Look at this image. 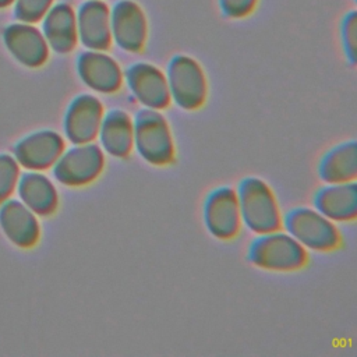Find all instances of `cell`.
Here are the masks:
<instances>
[{
    "mask_svg": "<svg viewBox=\"0 0 357 357\" xmlns=\"http://www.w3.org/2000/svg\"><path fill=\"white\" fill-rule=\"evenodd\" d=\"M241 225L254 234L279 230L282 213L272 188L259 177H243L236 188Z\"/></svg>",
    "mask_w": 357,
    "mask_h": 357,
    "instance_id": "1",
    "label": "cell"
},
{
    "mask_svg": "<svg viewBox=\"0 0 357 357\" xmlns=\"http://www.w3.org/2000/svg\"><path fill=\"white\" fill-rule=\"evenodd\" d=\"M245 258L261 269L291 272L305 266L308 252L287 231L279 229L257 234L248 244Z\"/></svg>",
    "mask_w": 357,
    "mask_h": 357,
    "instance_id": "2",
    "label": "cell"
},
{
    "mask_svg": "<svg viewBox=\"0 0 357 357\" xmlns=\"http://www.w3.org/2000/svg\"><path fill=\"white\" fill-rule=\"evenodd\" d=\"M134 148L146 163L162 167L176 158L172 130L166 117L155 109H139L132 119Z\"/></svg>",
    "mask_w": 357,
    "mask_h": 357,
    "instance_id": "3",
    "label": "cell"
},
{
    "mask_svg": "<svg viewBox=\"0 0 357 357\" xmlns=\"http://www.w3.org/2000/svg\"><path fill=\"white\" fill-rule=\"evenodd\" d=\"M282 226L305 250L332 251L340 245V233L335 222L314 208L296 206L282 216Z\"/></svg>",
    "mask_w": 357,
    "mask_h": 357,
    "instance_id": "4",
    "label": "cell"
},
{
    "mask_svg": "<svg viewBox=\"0 0 357 357\" xmlns=\"http://www.w3.org/2000/svg\"><path fill=\"white\" fill-rule=\"evenodd\" d=\"M170 100L180 109L192 112L204 106L208 84L199 63L187 54H174L166 66Z\"/></svg>",
    "mask_w": 357,
    "mask_h": 357,
    "instance_id": "5",
    "label": "cell"
},
{
    "mask_svg": "<svg viewBox=\"0 0 357 357\" xmlns=\"http://www.w3.org/2000/svg\"><path fill=\"white\" fill-rule=\"evenodd\" d=\"M54 178L68 187H82L93 183L105 169V152L92 142L73 144L54 162Z\"/></svg>",
    "mask_w": 357,
    "mask_h": 357,
    "instance_id": "6",
    "label": "cell"
},
{
    "mask_svg": "<svg viewBox=\"0 0 357 357\" xmlns=\"http://www.w3.org/2000/svg\"><path fill=\"white\" fill-rule=\"evenodd\" d=\"M202 219L212 237L219 240L236 237L241 227L236 190L230 185L209 190L202 202Z\"/></svg>",
    "mask_w": 357,
    "mask_h": 357,
    "instance_id": "7",
    "label": "cell"
},
{
    "mask_svg": "<svg viewBox=\"0 0 357 357\" xmlns=\"http://www.w3.org/2000/svg\"><path fill=\"white\" fill-rule=\"evenodd\" d=\"M123 81L144 107L163 110L172 102L165 73L151 63H131L123 71Z\"/></svg>",
    "mask_w": 357,
    "mask_h": 357,
    "instance_id": "8",
    "label": "cell"
},
{
    "mask_svg": "<svg viewBox=\"0 0 357 357\" xmlns=\"http://www.w3.org/2000/svg\"><path fill=\"white\" fill-rule=\"evenodd\" d=\"M112 42L124 52L138 53L148 36L146 17L134 0H119L110 10Z\"/></svg>",
    "mask_w": 357,
    "mask_h": 357,
    "instance_id": "9",
    "label": "cell"
},
{
    "mask_svg": "<svg viewBox=\"0 0 357 357\" xmlns=\"http://www.w3.org/2000/svg\"><path fill=\"white\" fill-rule=\"evenodd\" d=\"M105 113L103 103L91 93L75 96L64 113L63 130L71 144L92 142L98 137L100 121Z\"/></svg>",
    "mask_w": 357,
    "mask_h": 357,
    "instance_id": "10",
    "label": "cell"
},
{
    "mask_svg": "<svg viewBox=\"0 0 357 357\" xmlns=\"http://www.w3.org/2000/svg\"><path fill=\"white\" fill-rule=\"evenodd\" d=\"M77 73L89 89L99 93H114L123 85L120 64L105 50L88 49L79 53L77 57Z\"/></svg>",
    "mask_w": 357,
    "mask_h": 357,
    "instance_id": "11",
    "label": "cell"
},
{
    "mask_svg": "<svg viewBox=\"0 0 357 357\" xmlns=\"http://www.w3.org/2000/svg\"><path fill=\"white\" fill-rule=\"evenodd\" d=\"M75 20L78 40L82 46L91 50H107L112 46L110 8L103 0H85Z\"/></svg>",
    "mask_w": 357,
    "mask_h": 357,
    "instance_id": "12",
    "label": "cell"
},
{
    "mask_svg": "<svg viewBox=\"0 0 357 357\" xmlns=\"http://www.w3.org/2000/svg\"><path fill=\"white\" fill-rule=\"evenodd\" d=\"M312 206L332 222H353L357 218V184L325 183L312 195Z\"/></svg>",
    "mask_w": 357,
    "mask_h": 357,
    "instance_id": "13",
    "label": "cell"
},
{
    "mask_svg": "<svg viewBox=\"0 0 357 357\" xmlns=\"http://www.w3.org/2000/svg\"><path fill=\"white\" fill-rule=\"evenodd\" d=\"M64 146V139L59 132L40 130L18 142L15 158L26 169L45 170L54 165Z\"/></svg>",
    "mask_w": 357,
    "mask_h": 357,
    "instance_id": "14",
    "label": "cell"
},
{
    "mask_svg": "<svg viewBox=\"0 0 357 357\" xmlns=\"http://www.w3.org/2000/svg\"><path fill=\"white\" fill-rule=\"evenodd\" d=\"M99 146L109 156L127 158L134 148L132 119L123 109H109L103 113L98 131Z\"/></svg>",
    "mask_w": 357,
    "mask_h": 357,
    "instance_id": "15",
    "label": "cell"
},
{
    "mask_svg": "<svg viewBox=\"0 0 357 357\" xmlns=\"http://www.w3.org/2000/svg\"><path fill=\"white\" fill-rule=\"evenodd\" d=\"M4 40L13 56L28 67H39L47 60V42L43 33L29 24L10 25L4 32Z\"/></svg>",
    "mask_w": 357,
    "mask_h": 357,
    "instance_id": "16",
    "label": "cell"
},
{
    "mask_svg": "<svg viewBox=\"0 0 357 357\" xmlns=\"http://www.w3.org/2000/svg\"><path fill=\"white\" fill-rule=\"evenodd\" d=\"M317 174L324 183H346L357 178V142L349 139L329 148L317 165Z\"/></svg>",
    "mask_w": 357,
    "mask_h": 357,
    "instance_id": "17",
    "label": "cell"
},
{
    "mask_svg": "<svg viewBox=\"0 0 357 357\" xmlns=\"http://www.w3.org/2000/svg\"><path fill=\"white\" fill-rule=\"evenodd\" d=\"M43 36L57 53L71 52L77 42V20L75 13L67 3H59L47 10L43 15Z\"/></svg>",
    "mask_w": 357,
    "mask_h": 357,
    "instance_id": "18",
    "label": "cell"
},
{
    "mask_svg": "<svg viewBox=\"0 0 357 357\" xmlns=\"http://www.w3.org/2000/svg\"><path fill=\"white\" fill-rule=\"evenodd\" d=\"M0 223L7 237L20 247H32L39 238L36 216L24 202H6L0 209Z\"/></svg>",
    "mask_w": 357,
    "mask_h": 357,
    "instance_id": "19",
    "label": "cell"
},
{
    "mask_svg": "<svg viewBox=\"0 0 357 357\" xmlns=\"http://www.w3.org/2000/svg\"><path fill=\"white\" fill-rule=\"evenodd\" d=\"M18 192L22 202L38 215H50L57 208L59 195L56 187L40 173L22 174L18 183Z\"/></svg>",
    "mask_w": 357,
    "mask_h": 357,
    "instance_id": "20",
    "label": "cell"
},
{
    "mask_svg": "<svg viewBox=\"0 0 357 357\" xmlns=\"http://www.w3.org/2000/svg\"><path fill=\"white\" fill-rule=\"evenodd\" d=\"M340 42L342 49L344 53L346 60L354 66L357 56H356V47H357V14L354 10H350L344 14L342 22H340Z\"/></svg>",
    "mask_w": 357,
    "mask_h": 357,
    "instance_id": "21",
    "label": "cell"
},
{
    "mask_svg": "<svg viewBox=\"0 0 357 357\" xmlns=\"http://www.w3.org/2000/svg\"><path fill=\"white\" fill-rule=\"evenodd\" d=\"M18 178V163L13 156L0 155V202L14 190Z\"/></svg>",
    "mask_w": 357,
    "mask_h": 357,
    "instance_id": "22",
    "label": "cell"
},
{
    "mask_svg": "<svg viewBox=\"0 0 357 357\" xmlns=\"http://www.w3.org/2000/svg\"><path fill=\"white\" fill-rule=\"evenodd\" d=\"M52 0H17L15 17L22 22L39 21L50 8Z\"/></svg>",
    "mask_w": 357,
    "mask_h": 357,
    "instance_id": "23",
    "label": "cell"
},
{
    "mask_svg": "<svg viewBox=\"0 0 357 357\" xmlns=\"http://www.w3.org/2000/svg\"><path fill=\"white\" fill-rule=\"evenodd\" d=\"M223 15L229 18H243L251 14L258 0H218Z\"/></svg>",
    "mask_w": 357,
    "mask_h": 357,
    "instance_id": "24",
    "label": "cell"
},
{
    "mask_svg": "<svg viewBox=\"0 0 357 357\" xmlns=\"http://www.w3.org/2000/svg\"><path fill=\"white\" fill-rule=\"evenodd\" d=\"M13 0H0V7H4L7 4H10Z\"/></svg>",
    "mask_w": 357,
    "mask_h": 357,
    "instance_id": "25",
    "label": "cell"
}]
</instances>
